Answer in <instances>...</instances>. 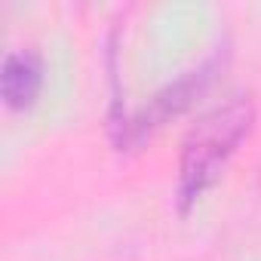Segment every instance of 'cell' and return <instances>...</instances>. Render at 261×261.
Masks as SVG:
<instances>
[{
    "mask_svg": "<svg viewBox=\"0 0 261 261\" xmlns=\"http://www.w3.org/2000/svg\"><path fill=\"white\" fill-rule=\"evenodd\" d=\"M252 101L246 95H233L224 105L212 108L206 117L188 133L181 148V166H178V203L188 209L203 197V191L221 175L227 160L237 154L240 142L252 129Z\"/></svg>",
    "mask_w": 261,
    "mask_h": 261,
    "instance_id": "6da1fadb",
    "label": "cell"
},
{
    "mask_svg": "<svg viewBox=\"0 0 261 261\" xmlns=\"http://www.w3.org/2000/svg\"><path fill=\"white\" fill-rule=\"evenodd\" d=\"M209 77V68H200V71H191L188 77H181L178 83L166 86L163 92H157L151 98V105L133 120V139H142V136H151L157 126H163L169 117H175L178 111H185L191 105V98L200 92V86L206 83Z\"/></svg>",
    "mask_w": 261,
    "mask_h": 261,
    "instance_id": "7a4b0ae2",
    "label": "cell"
},
{
    "mask_svg": "<svg viewBox=\"0 0 261 261\" xmlns=\"http://www.w3.org/2000/svg\"><path fill=\"white\" fill-rule=\"evenodd\" d=\"M40 80H43V68H40V56L34 49H13L4 59V71H0V92L10 108H28L37 92H40Z\"/></svg>",
    "mask_w": 261,
    "mask_h": 261,
    "instance_id": "3957f363",
    "label": "cell"
}]
</instances>
